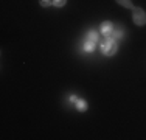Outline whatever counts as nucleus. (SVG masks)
<instances>
[{
  "label": "nucleus",
  "mask_w": 146,
  "mask_h": 140,
  "mask_svg": "<svg viewBox=\"0 0 146 140\" xmlns=\"http://www.w3.org/2000/svg\"><path fill=\"white\" fill-rule=\"evenodd\" d=\"M117 50H118V44H117V41L110 39L109 36H106V37H104V39L101 41V51H103V55H106V56H112V55H115V53H117Z\"/></svg>",
  "instance_id": "obj_1"
},
{
  "label": "nucleus",
  "mask_w": 146,
  "mask_h": 140,
  "mask_svg": "<svg viewBox=\"0 0 146 140\" xmlns=\"http://www.w3.org/2000/svg\"><path fill=\"white\" fill-rule=\"evenodd\" d=\"M76 109H78L79 112H86V111H87V103H86V100L78 98V100H76Z\"/></svg>",
  "instance_id": "obj_5"
},
{
  "label": "nucleus",
  "mask_w": 146,
  "mask_h": 140,
  "mask_svg": "<svg viewBox=\"0 0 146 140\" xmlns=\"http://www.w3.org/2000/svg\"><path fill=\"white\" fill-rule=\"evenodd\" d=\"M112 30H113V23H112V22L106 20V22H103V23H101V33H103V34L109 36V34L112 33Z\"/></svg>",
  "instance_id": "obj_4"
},
{
  "label": "nucleus",
  "mask_w": 146,
  "mask_h": 140,
  "mask_svg": "<svg viewBox=\"0 0 146 140\" xmlns=\"http://www.w3.org/2000/svg\"><path fill=\"white\" fill-rule=\"evenodd\" d=\"M95 47H96V44H95V42H92V41H86L84 42V51H93V50H95Z\"/></svg>",
  "instance_id": "obj_7"
},
{
  "label": "nucleus",
  "mask_w": 146,
  "mask_h": 140,
  "mask_svg": "<svg viewBox=\"0 0 146 140\" xmlns=\"http://www.w3.org/2000/svg\"><path fill=\"white\" fill-rule=\"evenodd\" d=\"M109 37H110V39H113V41L121 39V37H123V28H121L120 25L113 27V30H112V33L109 34Z\"/></svg>",
  "instance_id": "obj_3"
},
{
  "label": "nucleus",
  "mask_w": 146,
  "mask_h": 140,
  "mask_svg": "<svg viewBox=\"0 0 146 140\" xmlns=\"http://www.w3.org/2000/svg\"><path fill=\"white\" fill-rule=\"evenodd\" d=\"M76 100H78V98H76L75 95H72V97H70V101H75V103H76Z\"/></svg>",
  "instance_id": "obj_11"
},
{
  "label": "nucleus",
  "mask_w": 146,
  "mask_h": 140,
  "mask_svg": "<svg viewBox=\"0 0 146 140\" xmlns=\"http://www.w3.org/2000/svg\"><path fill=\"white\" fill-rule=\"evenodd\" d=\"M132 20L138 27L146 25V13L141 8H132Z\"/></svg>",
  "instance_id": "obj_2"
},
{
  "label": "nucleus",
  "mask_w": 146,
  "mask_h": 140,
  "mask_svg": "<svg viewBox=\"0 0 146 140\" xmlns=\"http://www.w3.org/2000/svg\"><path fill=\"white\" fill-rule=\"evenodd\" d=\"M50 5H53V0H40V6H44V8H47Z\"/></svg>",
  "instance_id": "obj_10"
},
{
  "label": "nucleus",
  "mask_w": 146,
  "mask_h": 140,
  "mask_svg": "<svg viewBox=\"0 0 146 140\" xmlns=\"http://www.w3.org/2000/svg\"><path fill=\"white\" fill-rule=\"evenodd\" d=\"M115 2L118 3V5L124 6V8H134V6H132V2H131V0H115Z\"/></svg>",
  "instance_id": "obj_8"
},
{
  "label": "nucleus",
  "mask_w": 146,
  "mask_h": 140,
  "mask_svg": "<svg viewBox=\"0 0 146 140\" xmlns=\"http://www.w3.org/2000/svg\"><path fill=\"white\" fill-rule=\"evenodd\" d=\"M65 3H67V0H53V5L56 6V8H61V6H64Z\"/></svg>",
  "instance_id": "obj_9"
},
{
  "label": "nucleus",
  "mask_w": 146,
  "mask_h": 140,
  "mask_svg": "<svg viewBox=\"0 0 146 140\" xmlns=\"http://www.w3.org/2000/svg\"><path fill=\"white\" fill-rule=\"evenodd\" d=\"M87 41H92V42H98L100 41V34H98V31L96 30H90L89 33H87Z\"/></svg>",
  "instance_id": "obj_6"
}]
</instances>
